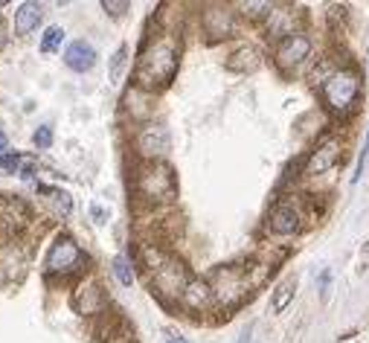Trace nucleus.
I'll return each mask as SVG.
<instances>
[{
    "label": "nucleus",
    "mask_w": 369,
    "mask_h": 343,
    "mask_svg": "<svg viewBox=\"0 0 369 343\" xmlns=\"http://www.w3.org/2000/svg\"><path fill=\"white\" fill-rule=\"evenodd\" d=\"M239 9H241L248 18H267L274 6L265 3V0H262V3H253V0H250V3H239Z\"/></svg>",
    "instance_id": "obj_25"
},
{
    "label": "nucleus",
    "mask_w": 369,
    "mask_h": 343,
    "mask_svg": "<svg viewBox=\"0 0 369 343\" xmlns=\"http://www.w3.org/2000/svg\"><path fill=\"white\" fill-rule=\"evenodd\" d=\"M102 9L108 12V15L119 18V15H126L128 12V0H102Z\"/></svg>",
    "instance_id": "obj_27"
},
{
    "label": "nucleus",
    "mask_w": 369,
    "mask_h": 343,
    "mask_svg": "<svg viewBox=\"0 0 369 343\" xmlns=\"http://www.w3.org/2000/svg\"><path fill=\"white\" fill-rule=\"evenodd\" d=\"M21 166H23V157L21 154H15V152H9V154H0V172H21Z\"/></svg>",
    "instance_id": "obj_26"
},
{
    "label": "nucleus",
    "mask_w": 369,
    "mask_h": 343,
    "mask_svg": "<svg viewBox=\"0 0 369 343\" xmlns=\"http://www.w3.org/2000/svg\"><path fill=\"white\" fill-rule=\"evenodd\" d=\"M340 154H343V143H340V137L329 134V137H323V140H320L314 149H311L309 161H305V175H323V172L335 169L337 161H340Z\"/></svg>",
    "instance_id": "obj_12"
},
{
    "label": "nucleus",
    "mask_w": 369,
    "mask_h": 343,
    "mask_svg": "<svg viewBox=\"0 0 369 343\" xmlns=\"http://www.w3.org/2000/svg\"><path fill=\"white\" fill-rule=\"evenodd\" d=\"M41 6L38 3H21L18 9H15V32L18 35H29L35 27H38V21H41Z\"/></svg>",
    "instance_id": "obj_19"
},
{
    "label": "nucleus",
    "mask_w": 369,
    "mask_h": 343,
    "mask_svg": "<svg viewBox=\"0 0 369 343\" xmlns=\"http://www.w3.org/2000/svg\"><path fill=\"white\" fill-rule=\"evenodd\" d=\"M134 195L149 206L171 204L178 198V180L171 166L163 161H143L134 169Z\"/></svg>",
    "instance_id": "obj_3"
},
{
    "label": "nucleus",
    "mask_w": 369,
    "mask_h": 343,
    "mask_svg": "<svg viewBox=\"0 0 369 343\" xmlns=\"http://www.w3.org/2000/svg\"><path fill=\"white\" fill-rule=\"evenodd\" d=\"M41 192H44V195H50V201H53V206H56V213H58V215H70L73 201H70V195H67V192L53 189V187H41Z\"/></svg>",
    "instance_id": "obj_21"
},
{
    "label": "nucleus",
    "mask_w": 369,
    "mask_h": 343,
    "mask_svg": "<svg viewBox=\"0 0 369 343\" xmlns=\"http://www.w3.org/2000/svg\"><path fill=\"white\" fill-rule=\"evenodd\" d=\"M143 265L149 271V279H152V288L160 300L166 303H180L183 291L192 283L189 276V268L183 265L178 256H171L169 250H163L160 244H143Z\"/></svg>",
    "instance_id": "obj_2"
},
{
    "label": "nucleus",
    "mask_w": 369,
    "mask_h": 343,
    "mask_svg": "<svg viewBox=\"0 0 369 343\" xmlns=\"http://www.w3.org/2000/svg\"><path fill=\"white\" fill-rule=\"evenodd\" d=\"M105 343H134V338L126 332V329H122V332H108Z\"/></svg>",
    "instance_id": "obj_30"
},
{
    "label": "nucleus",
    "mask_w": 369,
    "mask_h": 343,
    "mask_svg": "<svg viewBox=\"0 0 369 343\" xmlns=\"http://www.w3.org/2000/svg\"><path fill=\"white\" fill-rule=\"evenodd\" d=\"M320 93H323V102L329 105V111L349 114L355 108V102H358V93H361L358 70L349 67V64H340L323 84H320Z\"/></svg>",
    "instance_id": "obj_4"
},
{
    "label": "nucleus",
    "mask_w": 369,
    "mask_h": 343,
    "mask_svg": "<svg viewBox=\"0 0 369 343\" xmlns=\"http://www.w3.org/2000/svg\"><path fill=\"white\" fill-rule=\"evenodd\" d=\"M27 222H29L27 204L18 201V198H9V195H0V230L15 233V230H21Z\"/></svg>",
    "instance_id": "obj_15"
},
{
    "label": "nucleus",
    "mask_w": 369,
    "mask_h": 343,
    "mask_svg": "<svg viewBox=\"0 0 369 343\" xmlns=\"http://www.w3.org/2000/svg\"><path fill=\"white\" fill-rule=\"evenodd\" d=\"M259 64H262V53L250 44H241L239 50H233L230 58H227V67L236 70V73H253Z\"/></svg>",
    "instance_id": "obj_18"
},
{
    "label": "nucleus",
    "mask_w": 369,
    "mask_h": 343,
    "mask_svg": "<svg viewBox=\"0 0 369 343\" xmlns=\"http://www.w3.org/2000/svg\"><path fill=\"white\" fill-rule=\"evenodd\" d=\"M311 56V38L305 32H297V35H291V38L285 41H279L276 44V67L282 73H294V70H300L305 64V58Z\"/></svg>",
    "instance_id": "obj_10"
},
{
    "label": "nucleus",
    "mask_w": 369,
    "mask_h": 343,
    "mask_svg": "<svg viewBox=\"0 0 369 343\" xmlns=\"http://www.w3.org/2000/svg\"><path fill=\"white\" fill-rule=\"evenodd\" d=\"M239 343H250V329H248V332L241 335V340H239Z\"/></svg>",
    "instance_id": "obj_33"
},
{
    "label": "nucleus",
    "mask_w": 369,
    "mask_h": 343,
    "mask_svg": "<svg viewBox=\"0 0 369 343\" xmlns=\"http://www.w3.org/2000/svg\"><path fill=\"white\" fill-rule=\"evenodd\" d=\"M169 343H189V340H183V338H171Z\"/></svg>",
    "instance_id": "obj_34"
},
{
    "label": "nucleus",
    "mask_w": 369,
    "mask_h": 343,
    "mask_svg": "<svg viewBox=\"0 0 369 343\" xmlns=\"http://www.w3.org/2000/svg\"><path fill=\"white\" fill-rule=\"evenodd\" d=\"M178 61H180V44L175 38V32L163 29L145 41L140 61H137V70H134V79H137L143 91L154 93L175 79Z\"/></svg>",
    "instance_id": "obj_1"
},
{
    "label": "nucleus",
    "mask_w": 369,
    "mask_h": 343,
    "mask_svg": "<svg viewBox=\"0 0 369 343\" xmlns=\"http://www.w3.org/2000/svg\"><path fill=\"white\" fill-rule=\"evenodd\" d=\"M300 9L294 6H274L270 9V15L265 18V35L270 41H285L291 35L300 32Z\"/></svg>",
    "instance_id": "obj_11"
},
{
    "label": "nucleus",
    "mask_w": 369,
    "mask_h": 343,
    "mask_svg": "<svg viewBox=\"0 0 369 343\" xmlns=\"http://www.w3.org/2000/svg\"><path fill=\"white\" fill-rule=\"evenodd\" d=\"M84 262H88V256L82 253L79 244L70 236H58L44 259V274L47 276H70V274L82 271Z\"/></svg>",
    "instance_id": "obj_6"
},
{
    "label": "nucleus",
    "mask_w": 369,
    "mask_h": 343,
    "mask_svg": "<svg viewBox=\"0 0 369 343\" xmlns=\"http://www.w3.org/2000/svg\"><path fill=\"white\" fill-rule=\"evenodd\" d=\"M329 283H331V271H323L317 279V288H320V297L326 300V294H329Z\"/></svg>",
    "instance_id": "obj_31"
},
{
    "label": "nucleus",
    "mask_w": 369,
    "mask_h": 343,
    "mask_svg": "<svg viewBox=\"0 0 369 343\" xmlns=\"http://www.w3.org/2000/svg\"><path fill=\"white\" fill-rule=\"evenodd\" d=\"M114 276L119 279V285H126V288L134 285V271H131V265H128L126 256H117V259H114Z\"/></svg>",
    "instance_id": "obj_23"
},
{
    "label": "nucleus",
    "mask_w": 369,
    "mask_h": 343,
    "mask_svg": "<svg viewBox=\"0 0 369 343\" xmlns=\"http://www.w3.org/2000/svg\"><path fill=\"white\" fill-rule=\"evenodd\" d=\"M73 309L84 317H93V314H102L108 309V294L102 288V283L96 279L93 274L84 276L82 283L73 291Z\"/></svg>",
    "instance_id": "obj_8"
},
{
    "label": "nucleus",
    "mask_w": 369,
    "mask_h": 343,
    "mask_svg": "<svg viewBox=\"0 0 369 343\" xmlns=\"http://www.w3.org/2000/svg\"><path fill=\"white\" fill-rule=\"evenodd\" d=\"M61 41H64V29H61V27H47L44 38H41V53L50 56L56 47H61Z\"/></svg>",
    "instance_id": "obj_22"
},
{
    "label": "nucleus",
    "mask_w": 369,
    "mask_h": 343,
    "mask_svg": "<svg viewBox=\"0 0 369 343\" xmlns=\"http://www.w3.org/2000/svg\"><path fill=\"white\" fill-rule=\"evenodd\" d=\"M210 285H213L218 309H236V305H241L244 297L253 291L250 283H248V274H244V268H233V265L215 268L213 276H210Z\"/></svg>",
    "instance_id": "obj_5"
},
{
    "label": "nucleus",
    "mask_w": 369,
    "mask_h": 343,
    "mask_svg": "<svg viewBox=\"0 0 369 343\" xmlns=\"http://www.w3.org/2000/svg\"><path fill=\"white\" fill-rule=\"evenodd\" d=\"M134 149L143 161H163V154L169 152V131L160 122H145L140 126L137 137H134Z\"/></svg>",
    "instance_id": "obj_9"
},
{
    "label": "nucleus",
    "mask_w": 369,
    "mask_h": 343,
    "mask_svg": "<svg viewBox=\"0 0 369 343\" xmlns=\"http://www.w3.org/2000/svg\"><path fill=\"white\" fill-rule=\"evenodd\" d=\"M152 105H154V96L149 91H143L140 84H131L128 93H126V111L131 114V119H149L152 117Z\"/></svg>",
    "instance_id": "obj_17"
},
{
    "label": "nucleus",
    "mask_w": 369,
    "mask_h": 343,
    "mask_svg": "<svg viewBox=\"0 0 369 343\" xmlns=\"http://www.w3.org/2000/svg\"><path fill=\"white\" fill-rule=\"evenodd\" d=\"M366 250H369V241H366Z\"/></svg>",
    "instance_id": "obj_35"
},
{
    "label": "nucleus",
    "mask_w": 369,
    "mask_h": 343,
    "mask_svg": "<svg viewBox=\"0 0 369 343\" xmlns=\"http://www.w3.org/2000/svg\"><path fill=\"white\" fill-rule=\"evenodd\" d=\"M180 305H183L187 311H192V314L210 311L213 305H215V294H213L210 279H192V283L187 285V291H183Z\"/></svg>",
    "instance_id": "obj_14"
},
{
    "label": "nucleus",
    "mask_w": 369,
    "mask_h": 343,
    "mask_svg": "<svg viewBox=\"0 0 369 343\" xmlns=\"http://www.w3.org/2000/svg\"><path fill=\"white\" fill-rule=\"evenodd\" d=\"M366 157H369V134H366V140H364V149L358 154V166H355V175H352V183H358L361 175H364V166H366Z\"/></svg>",
    "instance_id": "obj_29"
},
{
    "label": "nucleus",
    "mask_w": 369,
    "mask_h": 343,
    "mask_svg": "<svg viewBox=\"0 0 369 343\" xmlns=\"http://www.w3.org/2000/svg\"><path fill=\"white\" fill-rule=\"evenodd\" d=\"M201 27L210 41H224L236 32V12L227 3H206L201 9Z\"/></svg>",
    "instance_id": "obj_7"
},
{
    "label": "nucleus",
    "mask_w": 369,
    "mask_h": 343,
    "mask_svg": "<svg viewBox=\"0 0 369 343\" xmlns=\"http://www.w3.org/2000/svg\"><path fill=\"white\" fill-rule=\"evenodd\" d=\"M302 227V215L291 201H279L267 215V230L274 236H294Z\"/></svg>",
    "instance_id": "obj_13"
},
{
    "label": "nucleus",
    "mask_w": 369,
    "mask_h": 343,
    "mask_svg": "<svg viewBox=\"0 0 369 343\" xmlns=\"http://www.w3.org/2000/svg\"><path fill=\"white\" fill-rule=\"evenodd\" d=\"M294 291H297V279H294V276H288L285 283H279L276 291H274V297H270V311H274V314L285 311L288 303L294 300Z\"/></svg>",
    "instance_id": "obj_20"
},
{
    "label": "nucleus",
    "mask_w": 369,
    "mask_h": 343,
    "mask_svg": "<svg viewBox=\"0 0 369 343\" xmlns=\"http://www.w3.org/2000/svg\"><path fill=\"white\" fill-rule=\"evenodd\" d=\"M126 58H128L126 47H119V50L114 53V58H110V73H108V76H110V82H114V84L122 79V70H126Z\"/></svg>",
    "instance_id": "obj_24"
},
{
    "label": "nucleus",
    "mask_w": 369,
    "mask_h": 343,
    "mask_svg": "<svg viewBox=\"0 0 369 343\" xmlns=\"http://www.w3.org/2000/svg\"><path fill=\"white\" fill-rule=\"evenodd\" d=\"M3 149H6V134L0 131V152H3Z\"/></svg>",
    "instance_id": "obj_32"
},
{
    "label": "nucleus",
    "mask_w": 369,
    "mask_h": 343,
    "mask_svg": "<svg viewBox=\"0 0 369 343\" xmlns=\"http://www.w3.org/2000/svg\"><path fill=\"white\" fill-rule=\"evenodd\" d=\"M64 64L73 73H88L96 64V50L88 41H73L67 50H64Z\"/></svg>",
    "instance_id": "obj_16"
},
{
    "label": "nucleus",
    "mask_w": 369,
    "mask_h": 343,
    "mask_svg": "<svg viewBox=\"0 0 369 343\" xmlns=\"http://www.w3.org/2000/svg\"><path fill=\"white\" fill-rule=\"evenodd\" d=\"M35 145H38V149H50L53 145V128L50 126H41L38 131H35Z\"/></svg>",
    "instance_id": "obj_28"
}]
</instances>
